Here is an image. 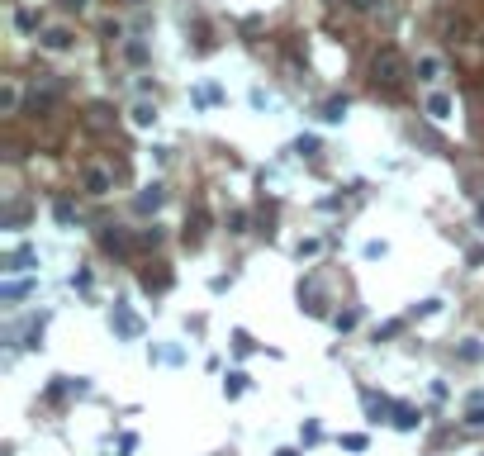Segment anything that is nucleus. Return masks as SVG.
Instances as JSON below:
<instances>
[{"instance_id":"1","label":"nucleus","mask_w":484,"mask_h":456,"mask_svg":"<svg viewBox=\"0 0 484 456\" xmlns=\"http://www.w3.org/2000/svg\"><path fill=\"white\" fill-rule=\"evenodd\" d=\"M371 77H376V86H385V91L403 86V77H408V62L399 57V48H380V53L371 57Z\"/></svg>"},{"instance_id":"2","label":"nucleus","mask_w":484,"mask_h":456,"mask_svg":"<svg viewBox=\"0 0 484 456\" xmlns=\"http://www.w3.org/2000/svg\"><path fill=\"white\" fill-rule=\"evenodd\" d=\"M38 43H43L48 53H72V48H76V33L62 29V24H48L43 33H38Z\"/></svg>"},{"instance_id":"3","label":"nucleus","mask_w":484,"mask_h":456,"mask_svg":"<svg viewBox=\"0 0 484 456\" xmlns=\"http://www.w3.org/2000/svg\"><path fill=\"white\" fill-rule=\"evenodd\" d=\"M81 186L90 190V195H109V190H114V171H109V166H95V162H90V166L81 171Z\"/></svg>"},{"instance_id":"4","label":"nucleus","mask_w":484,"mask_h":456,"mask_svg":"<svg viewBox=\"0 0 484 456\" xmlns=\"http://www.w3.org/2000/svg\"><path fill=\"white\" fill-rule=\"evenodd\" d=\"M109 328H114L119 338H143V323H138V314H129V304H114V314H109Z\"/></svg>"},{"instance_id":"5","label":"nucleus","mask_w":484,"mask_h":456,"mask_svg":"<svg viewBox=\"0 0 484 456\" xmlns=\"http://www.w3.org/2000/svg\"><path fill=\"white\" fill-rule=\"evenodd\" d=\"M129 124H134V129H152V124H157V105H152V100H138V105L129 109Z\"/></svg>"},{"instance_id":"6","label":"nucleus","mask_w":484,"mask_h":456,"mask_svg":"<svg viewBox=\"0 0 484 456\" xmlns=\"http://www.w3.org/2000/svg\"><path fill=\"white\" fill-rule=\"evenodd\" d=\"M361 404H366V414H371V423H380L385 414H394V404H389V400H380L376 390H361Z\"/></svg>"},{"instance_id":"7","label":"nucleus","mask_w":484,"mask_h":456,"mask_svg":"<svg viewBox=\"0 0 484 456\" xmlns=\"http://www.w3.org/2000/svg\"><path fill=\"white\" fill-rule=\"evenodd\" d=\"M418 81H428V86H437V81H442V57H437V53H423V57H418Z\"/></svg>"},{"instance_id":"8","label":"nucleus","mask_w":484,"mask_h":456,"mask_svg":"<svg viewBox=\"0 0 484 456\" xmlns=\"http://www.w3.org/2000/svg\"><path fill=\"white\" fill-rule=\"evenodd\" d=\"M15 29H19V33H43V19H38V10L19 5V10H15Z\"/></svg>"},{"instance_id":"9","label":"nucleus","mask_w":484,"mask_h":456,"mask_svg":"<svg viewBox=\"0 0 484 456\" xmlns=\"http://www.w3.org/2000/svg\"><path fill=\"white\" fill-rule=\"evenodd\" d=\"M161 200H166V190H161V186H147L143 195H138V214H157Z\"/></svg>"},{"instance_id":"10","label":"nucleus","mask_w":484,"mask_h":456,"mask_svg":"<svg viewBox=\"0 0 484 456\" xmlns=\"http://www.w3.org/2000/svg\"><path fill=\"white\" fill-rule=\"evenodd\" d=\"M38 267V252H15V257H10V262H5V271H10V276H24V271H33Z\"/></svg>"},{"instance_id":"11","label":"nucleus","mask_w":484,"mask_h":456,"mask_svg":"<svg viewBox=\"0 0 484 456\" xmlns=\"http://www.w3.org/2000/svg\"><path fill=\"white\" fill-rule=\"evenodd\" d=\"M428 114L442 124V119H451V95H442V91H432L428 95Z\"/></svg>"},{"instance_id":"12","label":"nucleus","mask_w":484,"mask_h":456,"mask_svg":"<svg viewBox=\"0 0 484 456\" xmlns=\"http://www.w3.org/2000/svg\"><path fill=\"white\" fill-rule=\"evenodd\" d=\"M418 423H423V418H418V409H408V404H394V428H399V432H413Z\"/></svg>"},{"instance_id":"13","label":"nucleus","mask_w":484,"mask_h":456,"mask_svg":"<svg viewBox=\"0 0 484 456\" xmlns=\"http://www.w3.org/2000/svg\"><path fill=\"white\" fill-rule=\"evenodd\" d=\"M19 109V86L5 77V86H0V114H15Z\"/></svg>"},{"instance_id":"14","label":"nucleus","mask_w":484,"mask_h":456,"mask_svg":"<svg viewBox=\"0 0 484 456\" xmlns=\"http://www.w3.org/2000/svg\"><path fill=\"white\" fill-rule=\"evenodd\" d=\"M323 119H328V124H342V119H347V95H332V100L323 105Z\"/></svg>"},{"instance_id":"15","label":"nucleus","mask_w":484,"mask_h":456,"mask_svg":"<svg viewBox=\"0 0 484 456\" xmlns=\"http://www.w3.org/2000/svg\"><path fill=\"white\" fill-rule=\"evenodd\" d=\"M100 247H105V252H129V238H124L119 228H105V233H100Z\"/></svg>"},{"instance_id":"16","label":"nucleus","mask_w":484,"mask_h":456,"mask_svg":"<svg viewBox=\"0 0 484 456\" xmlns=\"http://www.w3.org/2000/svg\"><path fill=\"white\" fill-rule=\"evenodd\" d=\"M242 390H247V376H242V371H228V376H223V395H228V400H238Z\"/></svg>"},{"instance_id":"17","label":"nucleus","mask_w":484,"mask_h":456,"mask_svg":"<svg viewBox=\"0 0 484 456\" xmlns=\"http://www.w3.org/2000/svg\"><path fill=\"white\" fill-rule=\"evenodd\" d=\"M442 304H446V299H423V304H413V319H432V314H442Z\"/></svg>"},{"instance_id":"18","label":"nucleus","mask_w":484,"mask_h":456,"mask_svg":"<svg viewBox=\"0 0 484 456\" xmlns=\"http://www.w3.org/2000/svg\"><path fill=\"white\" fill-rule=\"evenodd\" d=\"M53 214H57V223H76V210H72V200H57Z\"/></svg>"},{"instance_id":"19","label":"nucleus","mask_w":484,"mask_h":456,"mask_svg":"<svg viewBox=\"0 0 484 456\" xmlns=\"http://www.w3.org/2000/svg\"><path fill=\"white\" fill-rule=\"evenodd\" d=\"M29 290H33V285H29V281H10V285H5V299H10V304H15V299H24Z\"/></svg>"},{"instance_id":"20","label":"nucleus","mask_w":484,"mask_h":456,"mask_svg":"<svg viewBox=\"0 0 484 456\" xmlns=\"http://www.w3.org/2000/svg\"><path fill=\"white\" fill-rule=\"evenodd\" d=\"M24 219H29V210L24 205H15V210L5 214V228H24Z\"/></svg>"},{"instance_id":"21","label":"nucleus","mask_w":484,"mask_h":456,"mask_svg":"<svg viewBox=\"0 0 484 456\" xmlns=\"http://www.w3.org/2000/svg\"><path fill=\"white\" fill-rule=\"evenodd\" d=\"M295 152L299 157H314V152H318V138H295Z\"/></svg>"},{"instance_id":"22","label":"nucleus","mask_w":484,"mask_h":456,"mask_svg":"<svg viewBox=\"0 0 484 456\" xmlns=\"http://www.w3.org/2000/svg\"><path fill=\"white\" fill-rule=\"evenodd\" d=\"M342 447H347V452H366V432H347Z\"/></svg>"},{"instance_id":"23","label":"nucleus","mask_w":484,"mask_h":456,"mask_svg":"<svg viewBox=\"0 0 484 456\" xmlns=\"http://www.w3.org/2000/svg\"><path fill=\"white\" fill-rule=\"evenodd\" d=\"M124 57H129V62H147V43H129Z\"/></svg>"},{"instance_id":"24","label":"nucleus","mask_w":484,"mask_h":456,"mask_svg":"<svg viewBox=\"0 0 484 456\" xmlns=\"http://www.w3.org/2000/svg\"><path fill=\"white\" fill-rule=\"evenodd\" d=\"M356 319H361V314H356V309H342V314H337V319H332V323H337V328H342V333H347V328H356Z\"/></svg>"},{"instance_id":"25","label":"nucleus","mask_w":484,"mask_h":456,"mask_svg":"<svg viewBox=\"0 0 484 456\" xmlns=\"http://www.w3.org/2000/svg\"><path fill=\"white\" fill-rule=\"evenodd\" d=\"M465 423H470V428H484V404H475V409H470V418H465Z\"/></svg>"},{"instance_id":"26","label":"nucleus","mask_w":484,"mask_h":456,"mask_svg":"<svg viewBox=\"0 0 484 456\" xmlns=\"http://www.w3.org/2000/svg\"><path fill=\"white\" fill-rule=\"evenodd\" d=\"M62 5H67V10H76V15H81V10H90V0H62Z\"/></svg>"},{"instance_id":"27","label":"nucleus","mask_w":484,"mask_h":456,"mask_svg":"<svg viewBox=\"0 0 484 456\" xmlns=\"http://www.w3.org/2000/svg\"><path fill=\"white\" fill-rule=\"evenodd\" d=\"M351 5H356V10H376L380 0H351Z\"/></svg>"},{"instance_id":"28","label":"nucleus","mask_w":484,"mask_h":456,"mask_svg":"<svg viewBox=\"0 0 484 456\" xmlns=\"http://www.w3.org/2000/svg\"><path fill=\"white\" fill-rule=\"evenodd\" d=\"M475 219H480V228H484V200H480V205H475Z\"/></svg>"},{"instance_id":"29","label":"nucleus","mask_w":484,"mask_h":456,"mask_svg":"<svg viewBox=\"0 0 484 456\" xmlns=\"http://www.w3.org/2000/svg\"><path fill=\"white\" fill-rule=\"evenodd\" d=\"M275 456H299V452H295V447H280V452H275Z\"/></svg>"},{"instance_id":"30","label":"nucleus","mask_w":484,"mask_h":456,"mask_svg":"<svg viewBox=\"0 0 484 456\" xmlns=\"http://www.w3.org/2000/svg\"><path fill=\"white\" fill-rule=\"evenodd\" d=\"M129 5H143V0H129Z\"/></svg>"}]
</instances>
